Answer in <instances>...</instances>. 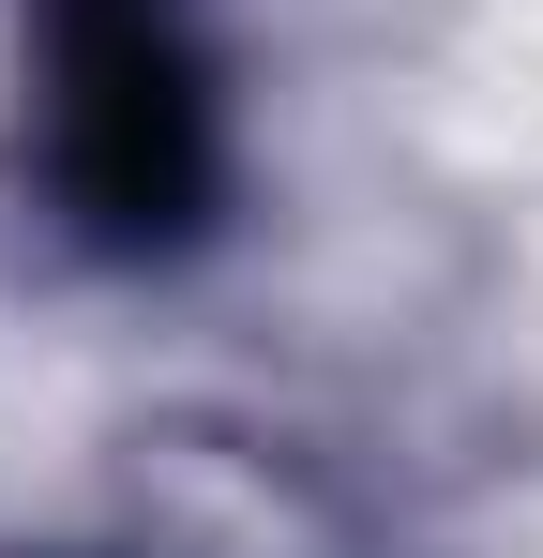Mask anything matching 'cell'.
Returning a JSON list of instances; mask_svg holds the SVG:
<instances>
[{
  "label": "cell",
  "instance_id": "obj_1",
  "mask_svg": "<svg viewBox=\"0 0 543 558\" xmlns=\"http://www.w3.org/2000/svg\"><path fill=\"white\" fill-rule=\"evenodd\" d=\"M46 196L106 257H181L227 196V121L167 0H61L46 46Z\"/></svg>",
  "mask_w": 543,
  "mask_h": 558
}]
</instances>
